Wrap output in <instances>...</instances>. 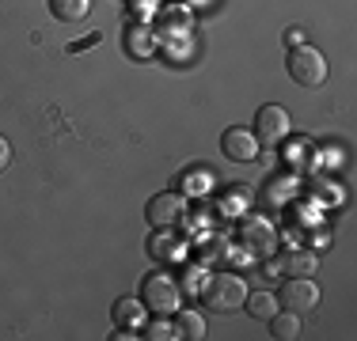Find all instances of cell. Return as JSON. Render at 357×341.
<instances>
[{"label":"cell","instance_id":"6da1fadb","mask_svg":"<svg viewBox=\"0 0 357 341\" xmlns=\"http://www.w3.org/2000/svg\"><path fill=\"white\" fill-rule=\"evenodd\" d=\"M243 300H248V285H243L240 273H213V277L202 285V303L217 315L243 311Z\"/></svg>","mask_w":357,"mask_h":341},{"label":"cell","instance_id":"7a4b0ae2","mask_svg":"<svg viewBox=\"0 0 357 341\" xmlns=\"http://www.w3.org/2000/svg\"><path fill=\"white\" fill-rule=\"evenodd\" d=\"M141 303L144 311L152 315H175L178 307H183V292H178L175 277H167V273H149L141 285Z\"/></svg>","mask_w":357,"mask_h":341},{"label":"cell","instance_id":"3957f363","mask_svg":"<svg viewBox=\"0 0 357 341\" xmlns=\"http://www.w3.org/2000/svg\"><path fill=\"white\" fill-rule=\"evenodd\" d=\"M289 76H293V84H301V88H319L323 80H327V57L319 54L316 46H293L289 49Z\"/></svg>","mask_w":357,"mask_h":341},{"label":"cell","instance_id":"277c9868","mask_svg":"<svg viewBox=\"0 0 357 341\" xmlns=\"http://www.w3.org/2000/svg\"><path fill=\"white\" fill-rule=\"evenodd\" d=\"M289 129H293V122H289V110L278 106V102H266V106L255 114V136H259V144H266V148H274V144H282Z\"/></svg>","mask_w":357,"mask_h":341},{"label":"cell","instance_id":"5b68a950","mask_svg":"<svg viewBox=\"0 0 357 341\" xmlns=\"http://www.w3.org/2000/svg\"><path fill=\"white\" fill-rule=\"evenodd\" d=\"M278 303H282L285 311L308 315L312 307L319 303V288H316V280H308V277H289L285 285L278 288Z\"/></svg>","mask_w":357,"mask_h":341},{"label":"cell","instance_id":"8992f818","mask_svg":"<svg viewBox=\"0 0 357 341\" xmlns=\"http://www.w3.org/2000/svg\"><path fill=\"white\" fill-rule=\"evenodd\" d=\"M144 216H149L152 228H175L186 216V198L183 193H156L144 209Z\"/></svg>","mask_w":357,"mask_h":341},{"label":"cell","instance_id":"52a82bcc","mask_svg":"<svg viewBox=\"0 0 357 341\" xmlns=\"http://www.w3.org/2000/svg\"><path fill=\"white\" fill-rule=\"evenodd\" d=\"M220 152L232 164H251V159H259V136L251 129H243V125H232V129H225V136H220Z\"/></svg>","mask_w":357,"mask_h":341},{"label":"cell","instance_id":"ba28073f","mask_svg":"<svg viewBox=\"0 0 357 341\" xmlns=\"http://www.w3.org/2000/svg\"><path fill=\"white\" fill-rule=\"evenodd\" d=\"M149 258L160 262V266L183 262V258H186V243L172 232V228H156V235L149 239Z\"/></svg>","mask_w":357,"mask_h":341},{"label":"cell","instance_id":"9c48e42d","mask_svg":"<svg viewBox=\"0 0 357 341\" xmlns=\"http://www.w3.org/2000/svg\"><path fill=\"white\" fill-rule=\"evenodd\" d=\"M240 239L248 243V251H251V254H270V251L278 246L274 228H270L266 220H259V216L243 220V224H240Z\"/></svg>","mask_w":357,"mask_h":341},{"label":"cell","instance_id":"30bf717a","mask_svg":"<svg viewBox=\"0 0 357 341\" xmlns=\"http://www.w3.org/2000/svg\"><path fill=\"white\" fill-rule=\"evenodd\" d=\"M190 27H194V19L183 4L164 8V12H160V23H156V31L164 34V38H183V34H190Z\"/></svg>","mask_w":357,"mask_h":341},{"label":"cell","instance_id":"8fae6325","mask_svg":"<svg viewBox=\"0 0 357 341\" xmlns=\"http://www.w3.org/2000/svg\"><path fill=\"white\" fill-rule=\"evenodd\" d=\"M110 319H114L118 330H141L144 326V303L122 296V300H114V307H110Z\"/></svg>","mask_w":357,"mask_h":341},{"label":"cell","instance_id":"7c38bea8","mask_svg":"<svg viewBox=\"0 0 357 341\" xmlns=\"http://www.w3.org/2000/svg\"><path fill=\"white\" fill-rule=\"evenodd\" d=\"M172 330H175V338L202 341V338H206V319H202L198 311H183V307H178L175 319H172Z\"/></svg>","mask_w":357,"mask_h":341},{"label":"cell","instance_id":"4fadbf2b","mask_svg":"<svg viewBox=\"0 0 357 341\" xmlns=\"http://www.w3.org/2000/svg\"><path fill=\"white\" fill-rule=\"evenodd\" d=\"M266 322H270V334H274L278 341L301 338V315H296V311H274Z\"/></svg>","mask_w":357,"mask_h":341},{"label":"cell","instance_id":"5bb4252c","mask_svg":"<svg viewBox=\"0 0 357 341\" xmlns=\"http://www.w3.org/2000/svg\"><path fill=\"white\" fill-rule=\"evenodd\" d=\"M126 49H130V57L144 61V57L156 54V34H152L149 27H133L130 34H126Z\"/></svg>","mask_w":357,"mask_h":341},{"label":"cell","instance_id":"9a60e30c","mask_svg":"<svg viewBox=\"0 0 357 341\" xmlns=\"http://www.w3.org/2000/svg\"><path fill=\"white\" fill-rule=\"evenodd\" d=\"M50 12L61 23H80L91 12V0H50Z\"/></svg>","mask_w":357,"mask_h":341},{"label":"cell","instance_id":"2e32d148","mask_svg":"<svg viewBox=\"0 0 357 341\" xmlns=\"http://www.w3.org/2000/svg\"><path fill=\"white\" fill-rule=\"evenodd\" d=\"M243 307H248V315H251V319H262V322H266L270 315L278 311V296H270V292H248V300H243Z\"/></svg>","mask_w":357,"mask_h":341},{"label":"cell","instance_id":"e0dca14e","mask_svg":"<svg viewBox=\"0 0 357 341\" xmlns=\"http://www.w3.org/2000/svg\"><path fill=\"white\" fill-rule=\"evenodd\" d=\"M282 269L293 273V277H308V273L316 269V254H308V251H289L285 258H282Z\"/></svg>","mask_w":357,"mask_h":341},{"label":"cell","instance_id":"ac0fdd59","mask_svg":"<svg viewBox=\"0 0 357 341\" xmlns=\"http://www.w3.org/2000/svg\"><path fill=\"white\" fill-rule=\"evenodd\" d=\"M144 338H152V341H167V338H175V330H172V315H152V322H144Z\"/></svg>","mask_w":357,"mask_h":341},{"label":"cell","instance_id":"d6986e66","mask_svg":"<svg viewBox=\"0 0 357 341\" xmlns=\"http://www.w3.org/2000/svg\"><path fill=\"white\" fill-rule=\"evenodd\" d=\"M285 42H289V49H293V46H304V27H289V31H285Z\"/></svg>","mask_w":357,"mask_h":341},{"label":"cell","instance_id":"ffe728a7","mask_svg":"<svg viewBox=\"0 0 357 341\" xmlns=\"http://www.w3.org/2000/svg\"><path fill=\"white\" fill-rule=\"evenodd\" d=\"M8 164H12V144H8L4 136H0V170H4Z\"/></svg>","mask_w":357,"mask_h":341}]
</instances>
